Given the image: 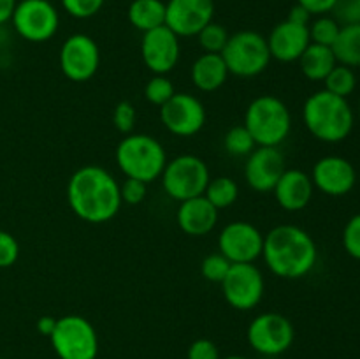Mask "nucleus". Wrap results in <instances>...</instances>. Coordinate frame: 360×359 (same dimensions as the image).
Returning <instances> with one entry per match:
<instances>
[{"label": "nucleus", "mask_w": 360, "mask_h": 359, "mask_svg": "<svg viewBox=\"0 0 360 359\" xmlns=\"http://www.w3.org/2000/svg\"><path fill=\"white\" fill-rule=\"evenodd\" d=\"M338 0H297L299 6L304 7L311 13V16H322V14L333 13Z\"/></svg>", "instance_id": "obj_40"}, {"label": "nucleus", "mask_w": 360, "mask_h": 359, "mask_svg": "<svg viewBox=\"0 0 360 359\" xmlns=\"http://www.w3.org/2000/svg\"><path fill=\"white\" fill-rule=\"evenodd\" d=\"M174 94V83L165 74H153V77H150V81L144 87V99L153 106H158V108L171 101Z\"/></svg>", "instance_id": "obj_30"}, {"label": "nucleus", "mask_w": 360, "mask_h": 359, "mask_svg": "<svg viewBox=\"0 0 360 359\" xmlns=\"http://www.w3.org/2000/svg\"><path fill=\"white\" fill-rule=\"evenodd\" d=\"M67 203L83 222L105 224L123 204L120 182L102 165H83L67 182Z\"/></svg>", "instance_id": "obj_1"}, {"label": "nucleus", "mask_w": 360, "mask_h": 359, "mask_svg": "<svg viewBox=\"0 0 360 359\" xmlns=\"http://www.w3.org/2000/svg\"><path fill=\"white\" fill-rule=\"evenodd\" d=\"M229 74L225 60L220 53H202L190 69V77L197 90L200 92H217L227 81Z\"/></svg>", "instance_id": "obj_22"}, {"label": "nucleus", "mask_w": 360, "mask_h": 359, "mask_svg": "<svg viewBox=\"0 0 360 359\" xmlns=\"http://www.w3.org/2000/svg\"><path fill=\"white\" fill-rule=\"evenodd\" d=\"M224 148L231 157H248L257 144L245 125H236L225 132Z\"/></svg>", "instance_id": "obj_28"}, {"label": "nucleus", "mask_w": 360, "mask_h": 359, "mask_svg": "<svg viewBox=\"0 0 360 359\" xmlns=\"http://www.w3.org/2000/svg\"><path fill=\"white\" fill-rule=\"evenodd\" d=\"M338 63L347 67H360V23L341 25L338 39L333 44Z\"/></svg>", "instance_id": "obj_25"}, {"label": "nucleus", "mask_w": 360, "mask_h": 359, "mask_svg": "<svg viewBox=\"0 0 360 359\" xmlns=\"http://www.w3.org/2000/svg\"><path fill=\"white\" fill-rule=\"evenodd\" d=\"M204 197L218 211L227 210V208H231L238 201L239 185L231 176H217V178L210 180V183L206 187V192H204Z\"/></svg>", "instance_id": "obj_26"}, {"label": "nucleus", "mask_w": 360, "mask_h": 359, "mask_svg": "<svg viewBox=\"0 0 360 359\" xmlns=\"http://www.w3.org/2000/svg\"><path fill=\"white\" fill-rule=\"evenodd\" d=\"M218 213L220 211L206 197L199 196L179 203L176 222L185 234L200 238V236H207L217 227Z\"/></svg>", "instance_id": "obj_21"}, {"label": "nucleus", "mask_w": 360, "mask_h": 359, "mask_svg": "<svg viewBox=\"0 0 360 359\" xmlns=\"http://www.w3.org/2000/svg\"><path fill=\"white\" fill-rule=\"evenodd\" d=\"M116 165L125 178L141 180L148 183L158 180L167 164V151L164 144L148 134H127L115 151Z\"/></svg>", "instance_id": "obj_4"}, {"label": "nucleus", "mask_w": 360, "mask_h": 359, "mask_svg": "<svg viewBox=\"0 0 360 359\" xmlns=\"http://www.w3.org/2000/svg\"><path fill=\"white\" fill-rule=\"evenodd\" d=\"M127 16H129L130 25L144 34V32L165 25V2L164 0H132Z\"/></svg>", "instance_id": "obj_24"}, {"label": "nucleus", "mask_w": 360, "mask_h": 359, "mask_svg": "<svg viewBox=\"0 0 360 359\" xmlns=\"http://www.w3.org/2000/svg\"><path fill=\"white\" fill-rule=\"evenodd\" d=\"M213 0H167L165 2V27L179 39L193 37L213 21Z\"/></svg>", "instance_id": "obj_17"}, {"label": "nucleus", "mask_w": 360, "mask_h": 359, "mask_svg": "<svg viewBox=\"0 0 360 359\" xmlns=\"http://www.w3.org/2000/svg\"><path fill=\"white\" fill-rule=\"evenodd\" d=\"M0 359H4V358H0Z\"/></svg>", "instance_id": "obj_46"}, {"label": "nucleus", "mask_w": 360, "mask_h": 359, "mask_svg": "<svg viewBox=\"0 0 360 359\" xmlns=\"http://www.w3.org/2000/svg\"><path fill=\"white\" fill-rule=\"evenodd\" d=\"M326 88L323 90L330 92L334 95H340V97L348 99V95H352L357 88V76H355V70L352 67L341 65L338 63L333 70L329 73V76L323 80Z\"/></svg>", "instance_id": "obj_27"}, {"label": "nucleus", "mask_w": 360, "mask_h": 359, "mask_svg": "<svg viewBox=\"0 0 360 359\" xmlns=\"http://www.w3.org/2000/svg\"><path fill=\"white\" fill-rule=\"evenodd\" d=\"M14 30L28 42H48L60 28V14L49 0H20L11 18Z\"/></svg>", "instance_id": "obj_9"}, {"label": "nucleus", "mask_w": 360, "mask_h": 359, "mask_svg": "<svg viewBox=\"0 0 360 359\" xmlns=\"http://www.w3.org/2000/svg\"><path fill=\"white\" fill-rule=\"evenodd\" d=\"M333 14L340 25L360 23V0H338Z\"/></svg>", "instance_id": "obj_38"}, {"label": "nucleus", "mask_w": 360, "mask_h": 359, "mask_svg": "<svg viewBox=\"0 0 360 359\" xmlns=\"http://www.w3.org/2000/svg\"><path fill=\"white\" fill-rule=\"evenodd\" d=\"M20 257V243L11 232L0 229V270L11 267Z\"/></svg>", "instance_id": "obj_36"}, {"label": "nucleus", "mask_w": 360, "mask_h": 359, "mask_svg": "<svg viewBox=\"0 0 360 359\" xmlns=\"http://www.w3.org/2000/svg\"><path fill=\"white\" fill-rule=\"evenodd\" d=\"M195 37L204 53H220L221 55L231 34H229L227 28L221 27L220 23L211 21V23L206 25Z\"/></svg>", "instance_id": "obj_31"}, {"label": "nucleus", "mask_w": 360, "mask_h": 359, "mask_svg": "<svg viewBox=\"0 0 360 359\" xmlns=\"http://www.w3.org/2000/svg\"><path fill=\"white\" fill-rule=\"evenodd\" d=\"M250 347L262 355H280L292 347L295 340L294 324L278 312H264L250 322Z\"/></svg>", "instance_id": "obj_10"}, {"label": "nucleus", "mask_w": 360, "mask_h": 359, "mask_svg": "<svg viewBox=\"0 0 360 359\" xmlns=\"http://www.w3.org/2000/svg\"><path fill=\"white\" fill-rule=\"evenodd\" d=\"M341 241H343L345 252L350 257H354V259L360 260V213L354 215L347 222V225L343 229V236H341Z\"/></svg>", "instance_id": "obj_35"}, {"label": "nucleus", "mask_w": 360, "mask_h": 359, "mask_svg": "<svg viewBox=\"0 0 360 359\" xmlns=\"http://www.w3.org/2000/svg\"><path fill=\"white\" fill-rule=\"evenodd\" d=\"M49 341L58 359H97L98 334L94 324L81 315L56 319Z\"/></svg>", "instance_id": "obj_8"}, {"label": "nucleus", "mask_w": 360, "mask_h": 359, "mask_svg": "<svg viewBox=\"0 0 360 359\" xmlns=\"http://www.w3.org/2000/svg\"><path fill=\"white\" fill-rule=\"evenodd\" d=\"M308 28L311 42L333 48L334 41H336L338 34H340L341 30V25L338 23L333 16H329V14H322V16H316L315 20L308 25Z\"/></svg>", "instance_id": "obj_29"}, {"label": "nucleus", "mask_w": 360, "mask_h": 359, "mask_svg": "<svg viewBox=\"0 0 360 359\" xmlns=\"http://www.w3.org/2000/svg\"><path fill=\"white\" fill-rule=\"evenodd\" d=\"M221 359H248L245 355H227V358H221Z\"/></svg>", "instance_id": "obj_44"}, {"label": "nucleus", "mask_w": 360, "mask_h": 359, "mask_svg": "<svg viewBox=\"0 0 360 359\" xmlns=\"http://www.w3.org/2000/svg\"><path fill=\"white\" fill-rule=\"evenodd\" d=\"M55 326H56V319L55 317H51V315H42V317H39V320H37V331L41 334H44V336H51V333H53V329H55Z\"/></svg>", "instance_id": "obj_42"}, {"label": "nucleus", "mask_w": 360, "mask_h": 359, "mask_svg": "<svg viewBox=\"0 0 360 359\" xmlns=\"http://www.w3.org/2000/svg\"><path fill=\"white\" fill-rule=\"evenodd\" d=\"M18 0H0V25L11 21Z\"/></svg>", "instance_id": "obj_43"}, {"label": "nucleus", "mask_w": 360, "mask_h": 359, "mask_svg": "<svg viewBox=\"0 0 360 359\" xmlns=\"http://www.w3.org/2000/svg\"><path fill=\"white\" fill-rule=\"evenodd\" d=\"M137 122V111L134 108L132 102L122 101L116 104L115 113H112V123H115L116 130L127 136V134L134 132V127Z\"/></svg>", "instance_id": "obj_33"}, {"label": "nucleus", "mask_w": 360, "mask_h": 359, "mask_svg": "<svg viewBox=\"0 0 360 359\" xmlns=\"http://www.w3.org/2000/svg\"><path fill=\"white\" fill-rule=\"evenodd\" d=\"M120 194H122V203L125 204H141L146 199L148 183L141 180L125 178V182L120 183Z\"/></svg>", "instance_id": "obj_37"}, {"label": "nucleus", "mask_w": 360, "mask_h": 359, "mask_svg": "<svg viewBox=\"0 0 360 359\" xmlns=\"http://www.w3.org/2000/svg\"><path fill=\"white\" fill-rule=\"evenodd\" d=\"M264 234L257 225L246 220H236L225 225L218 236V252L232 264L255 263L262 257Z\"/></svg>", "instance_id": "obj_14"}, {"label": "nucleus", "mask_w": 360, "mask_h": 359, "mask_svg": "<svg viewBox=\"0 0 360 359\" xmlns=\"http://www.w3.org/2000/svg\"><path fill=\"white\" fill-rule=\"evenodd\" d=\"M60 70L67 80L84 83L97 74L101 67V49L94 37L72 34L63 41L58 53Z\"/></svg>", "instance_id": "obj_12"}, {"label": "nucleus", "mask_w": 360, "mask_h": 359, "mask_svg": "<svg viewBox=\"0 0 360 359\" xmlns=\"http://www.w3.org/2000/svg\"><path fill=\"white\" fill-rule=\"evenodd\" d=\"M271 58L281 63L297 62L302 53L306 51L311 39H309L308 25H299L294 21L283 20L274 25L271 34L267 35Z\"/></svg>", "instance_id": "obj_19"}, {"label": "nucleus", "mask_w": 360, "mask_h": 359, "mask_svg": "<svg viewBox=\"0 0 360 359\" xmlns=\"http://www.w3.org/2000/svg\"><path fill=\"white\" fill-rule=\"evenodd\" d=\"M309 176L315 189L330 197L347 196L357 183V171L354 164L340 155H327L316 160Z\"/></svg>", "instance_id": "obj_18"}, {"label": "nucleus", "mask_w": 360, "mask_h": 359, "mask_svg": "<svg viewBox=\"0 0 360 359\" xmlns=\"http://www.w3.org/2000/svg\"><path fill=\"white\" fill-rule=\"evenodd\" d=\"M141 56L150 73L167 76L179 63L181 56L179 37L165 25L144 32L141 39Z\"/></svg>", "instance_id": "obj_15"}, {"label": "nucleus", "mask_w": 360, "mask_h": 359, "mask_svg": "<svg viewBox=\"0 0 360 359\" xmlns=\"http://www.w3.org/2000/svg\"><path fill=\"white\" fill-rule=\"evenodd\" d=\"M287 169L280 146H257L246 157L245 180L252 190L259 194L273 192L274 185Z\"/></svg>", "instance_id": "obj_16"}, {"label": "nucleus", "mask_w": 360, "mask_h": 359, "mask_svg": "<svg viewBox=\"0 0 360 359\" xmlns=\"http://www.w3.org/2000/svg\"><path fill=\"white\" fill-rule=\"evenodd\" d=\"M297 62L299 67H301L302 76L308 77L309 81H323L329 76L330 70L338 65L333 48L315 44V42H311L306 48V51L302 53Z\"/></svg>", "instance_id": "obj_23"}, {"label": "nucleus", "mask_w": 360, "mask_h": 359, "mask_svg": "<svg viewBox=\"0 0 360 359\" xmlns=\"http://www.w3.org/2000/svg\"><path fill=\"white\" fill-rule=\"evenodd\" d=\"M220 285L227 305L239 312H250L259 306L266 292L262 271L253 263L232 264Z\"/></svg>", "instance_id": "obj_11"}, {"label": "nucleus", "mask_w": 360, "mask_h": 359, "mask_svg": "<svg viewBox=\"0 0 360 359\" xmlns=\"http://www.w3.org/2000/svg\"><path fill=\"white\" fill-rule=\"evenodd\" d=\"M69 16L76 20H88L102 9L105 0H60Z\"/></svg>", "instance_id": "obj_34"}, {"label": "nucleus", "mask_w": 360, "mask_h": 359, "mask_svg": "<svg viewBox=\"0 0 360 359\" xmlns=\"http://www.w3.org/2000/svg\"><path fill=\"white\" fill-rule=\"evenodd\" d=\"M221 56L229 74L238 77H255L271 63L267 39L255 30H239L229 37Z\"/></svg>", "instance_id": "obj_6"}, {"label": "nucleus", "mask_w": 360, "mask_h": 359, "mask_svg": "<svg viewBox=\"0 0 360 359\" xmlns=\"http://www.w3.org/2000/svg\"><path fill=\"white\" fill-rule=\"evenodd\" d=\"M287 20L294 21V23H299V25H309V21H311V13L306 11L302 6H299V4H295V6L288 11Z\"/></svg>", "instance_id": "obj_41"}, {"label": "nucleus", "mask_w": 360, "mask_h": 359, "mask_svg": "<svg viewBox=\"0 0 360 359\" xmlns=\"http://www.w3.org/2000/svg\"><path fill=\"white\" fill-rule=\"evenodd\" d=\"M231 266L232 263L227 257L221 256L220 252H214L202 259V263H200V275H202L204 280L211 282V284H221L225 277H227Z\"/></svg>", "instance_id": "obj_32"}, {"label": "nucleus", "mask_w": 360, "mask_h": 359, "mask_svg": "<svg viewBox=\"0 0 360 359\" xmlns=\"http://www.w3.org/2000/svg\"><path fill=\"white\" fill-rule=\"evenodd\" d=\"M359 113H360V106H359Z\"/></svg>", "instance_id": "obj_45"}, {"label": "nucleus", "mask_w": 360, "mask_h": 359, "mask_svg": "<svg viewBox=\"0 0 360 359\" xmlns=\"http://www.w3.org/2000/svg\"><path fill=\"white\" fill-rule=\"evenodd\" d=\"M302 122L315 139L322 143H341L354 130L355 115L348 99L319 90L306 99Z\"/></svg>", "instance_id": "obj_3"}, {"label": "nucleus", "mask_w": 360, "mask_h": 359, "mask_svg": "<svg viewBox=\"0 0 360 359\" xmlns=\"http://www.w3.org/2000/svg\"><path fill=\"white\" fill-rule=\"evenodd\" d=\"M165 194L171 199L181 201L204 196L210 183V168L200 157L192 153L178 155L167 160L164 172L160 176Z\"/></svg>", "instance_id": "obj_7"}, {"label": "nucleus", "mask_w": 360, "mask_h": 359, "mask_svg": "<svg viewBox=\"0 0 360 359\" xmlns=\"http://www.w3.org/2000/svg\"><path fill=\"white\" fill-rule=\"evenodd\" d=\"M206 108L202 101L188 92H176L171 101L160 108V122L172 136L192 137L206 125Z\"/></svg>", "instance_id": "obj_13"}, {"label": "nucleus", "mask_w": 360, "mask_h": 359, "mask_svg": "<svg viewBox=\"0 0 360 359\" xmlns=\"http://www.w3.org/2000/svg\"><path fill=\"white\" fill-rule=\"evenodd\" d=\"M262 257L273 275L285 280H299L315 267L319 248L308 231L299 225L281 224L264 234Z\"/></svg>", "instance_id": "obj_2"}, {"label": "nucleus", "mask_w": 360, "mask_h": 359, "mask_svg": "<svg viewBox=\"0 0 360 359\" xmlns=\"http://www.w3.org/2000/svg\"><path fill=\"white\" fill-rule=\"evenodd\" d=\"M243 125L257 146H280L292 130L290 109L276 95H259L246 108Z\"/></svg>", "instance_id": "obj_5"}, {"label": "nucleus", "mask_w": 360, "mask_h": 359, "mask_svg": "<svg viewBox=\"0 0 360 359\" xmlns=\"http://www.w3.org/2000/svg\"><path fill=\"white\" fill-rule=\"evenodd\" d=\"M186 359H221L217 344L207 338H199L192 341L186 351Z\"/></svg>", "instance_id": "obj_39"}, {"label": "nucleus", "mask_w": 360, "mask_h": 359, "mask_svg": "<svg viewBox=\"0 0 360 359\" xmlns=\"http://www.w3.org/2000/svg\"><path fill=\"white\" fill-rule=\"evenodd\" d=\"M274 199L285 211H302L309 206L315 194L311 176L302 169H285L273 189Z\"/></svg>", "instance_id": "obj_20"}]
</instances>
